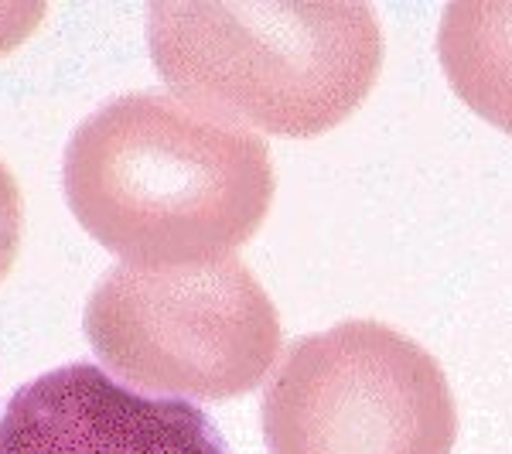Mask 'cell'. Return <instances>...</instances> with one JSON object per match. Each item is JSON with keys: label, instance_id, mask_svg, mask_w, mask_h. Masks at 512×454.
<instances>
[{"label": "cell", "instance_id": "obj_5", "mask_svg": "<svg viewBox=\"0 0 512 454\" xmlns=\"http://www.w3.org/2000/svg\"><path fill=\"white\" fill-rule=\"evenodd\" d=\"M0 454H229V448L205 410L144 396L93 362H72L11 396L0 417Z\"/></svg>", "mask_w": 512, "mask_h": 454}, {"label": "cell", "instance_id": "obj_6", "mask_svg": "<svg viewBox=\"0 0 512 454\" xmlns=\"http://www.w3.org/2000/svg\"><path fill=\"white\" fill-rule=\"evenodd\" d=\"M437 55L465 106L512 134V4H448Z\"/></svg>", "mask_w": 512, "mask_h": 454}, {"label": "cell", "instance_id": "obj_4", "mask_svg": "<svg viewBox=\"0 0 512 454\" xmlns=\"http://www.w3.org/2000/svg\"><path fill=\"white\" fill-rule=\"evenodd\" d=\"M454 434L444 369L379 321L297 338L263 396L270 454H451Z\"/></svg>", "mask_w": 512, "mask_h": 454}, {"label": "cell", "instance_id": "obj_7", "mask_svg": "<svg viewBox=\"0 0 512 454\" xmlns=\"http://www.w3.org/2000/svg\"><path fill=\"white\" fill-rule=\"evenodd\" d=\"M21 222H24L21 188L11 171L0 164V280L7 277V270L14 267V257H18Z\"/></svg>", "mask_w": 512, "mask_h": 454}, {"label": "cell", "instance_id": "obj_2", "mask_svg": "<svg viewBox=\"0 0 512 454\" xmlns=\"http://www.w3.org/2000/svg\"><path fill=\"white\" fill-rule=\"evenodd\" d=\"M147 45L192 106L277 137L349 120L383 69L369 4H151Z\"/></svg>", "mask_w": 512, "mask_h": 454}, {"label": "cell", "instance_id": "obj_3", "mask_svg": "<svg viewBox=\"0 0 512 454\" xmlns=\"http://www.w3.org/2000/svg\"><path fill=\"white\" fill-rule=\"evenodd\" d=\"M82 321L117 376L198 400L256 390L280 352L274 301L233 257L198 267L117 263L93 287Z\"/></svg>", "mask_w": 512, "mask_h": 454}, {"label": "cell", "instance_id": "obj_1", "mask_svg": "<svg viewBox=\"0 0 512 454\" xmlns=\"http://www.w3.org/2000/svg\"><path fill=\"white\" fill-rule=\"evenodd\" d=\"M72 216L110 253L144 267L226 260L274 205L260 137L164 93L103 103L65 144Z\"/></svg>", "mask_w": 512, "mask_h": 454}]
</instances>
